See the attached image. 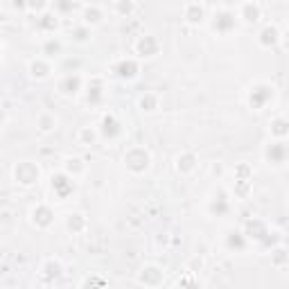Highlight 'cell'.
I'll return each instance as SVG.
<instances>
[{"label": "cell", "instance_id": "1", "mask_svg": "<svg viewBox=\"0 0 289 289\" xmlns=\"http://www.w3.org/2000/svg\"><path fill=\"white\" fill-rule=\"evenodd\" d=\"M124 165L129 167L131 172H138L140 174V172H144L149 167V154L140 147L129 149V152L124 154Z\"/></svg>", "mask_w": 289, "mask_h": 289}, {"label": "cell", "instance_id": "2", "mask_svg": "<svg viewBox=\"0 0 289 289\" xmlns=\"http://www.w3.org/2000/svg\"><path fill=\"white\" fill-rule=\"evenodd\" d=\"M14 176H16V181L18 183H23V185H32V183H36L39 181V176H41V172H39V167L34 165V163H18L16 165V170H14Z\"/></svg>", "mask_w": 289, "mask_h": 289}, {"label": "cell", "instance_id": "3", "mask_svg": "<svg viewBox=\"0 0 289 289\" xmlns=\"http://www.w3.org/2000/svg\"><path fill=\"white\" fill-rule=\"evenodd\" d=\"M185 21H188L190 25H199V23L203 21V9L199 7L197 3H190L188 7H185Z\"/></svg>", "mask_w": 289, "mask_h": 289}, {"label": "cell", "instance_id": "4", "mask_svg": "<svg viewBox=\"0 0 289 289\" xmlns=\"http://www.w3.org/2000/svg\"><path fill=\"white\" fill-rule=\"evenodd\" d=\"M30 75L36 77V79H45V77L50 75V66L43 59H34V61L30 63Z\"/></svg>", "mask_w": 289, "mask_h": 289}, {"label": "cell", "instance_id": "5", "mask_svg": "<svg viewBox=\"0 0 289 289\" xmlns=\"http://www.w3.org/2000/svg\"><path fill=\"white\" fill-rule=\"evenodd\" d=\"M79 84H81L79 77H75V79H72V75H68L66 81H61V84H59V90H61V95H75L77 90H79Z\"/></svg>", "mask_w": 289, "mask_h": 289}, {"label": "cell", "instance_id": "6", "mask_svg": "<svg viewBox=\"0 0 289 289\" xmlns=\"http://www.w3.org/2000/svg\"><path fill=\"white\" fill-rule=\"evenodd\" d=\"M102 21H104V16H102V12H99L97 7H86V12H84L86 25H99Z\"/></svg>", "mask_w": 289, "mask_h": 289}, {"label": "cell", "instance_id": "7", "mask_svg": "<svg viewBox=\"0 0 289 289\" xmlns=\"http://www.w3.org/2000/svg\"><path fill=\"white\" fill-rule=\"evenodd\" d=\"M194 161H197V158H194L192 154H183V156H179V161H176V167H179V172H183V174H190V172L194 170Z\"/></svg>", "mask_w": 289, "mask_h": 289}, {"label": "cell", "instance_id": "8", "mask_svg": "<svg viewBox=\"0 0 289 289\" xmlns=\"http://www.w3.org/2000/svg\"><path fill=\"white\" fill-rule=\"evenodd\" d=\"M39 129L43 131V133H50V131L57 129V120H54L52 115H41L39 117Z\"/></svg>", "mask_w": 289, "mask_h": 289}, {"label": "cell", "instance_id": "9", "mask_svg": "<svg viewBox=\"0 0 289 289\" xmlns=\"http://www.w3.org/2000/svg\"><path fill=\"white\" fill-rule=\"evenodd\" d=\"M156 104H158V99L154 97V95H147V97L140 99V106H142V111H156Z\"/></svg>", "mask_w": 289, "mask_h": 289}]
</instances>
